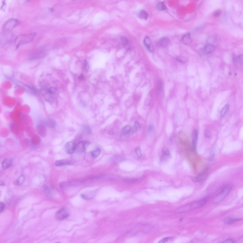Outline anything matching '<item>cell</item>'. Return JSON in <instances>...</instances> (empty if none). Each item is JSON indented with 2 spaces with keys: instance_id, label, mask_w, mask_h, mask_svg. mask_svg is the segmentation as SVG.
<instances>
[{
  "instance_id": "cell-38",
  "label": "cell",
  "mask_w": 243,
  "mask_h": 243,
  "mask_svg": "<svg viewBox=\"0 0 243 243\" xmlns=\"http://www.w3.org/2000/svg\"><path fill=\"white\" fill-rule=\"evenodd\" d=\"M52 191L51 189L49 188H46L45 190L46 193L49 195H51Z\"/></svg>"
},
{
  "instance_id": "cell-9",
  "label": "cell",
  "mask_w": 243,
  "mask_h": 243,
  "mask_svg": "<svg viewBox=\"0 0 243 243\" xmlns=\"http://www.w3.org/2000/svg\"><path fill=\"white\" fill-rule=\"evenodd\" d=\"M170 42L169 38L167 37H164L161 38L158 42V44L160 47L165 48L168 45Z\"/></svg>"
},
{
  "instance_id": "cell-19",
  "label": "cell",
  "mask_w": 243,
  "mask_h": 243,
  "mask_svg": "<svg viewBox=\"0 0 243 243\" xmlns=\"http://www.w3.org/2000/svg\"><path fill=\"white\" fill-rule=\"evenodd\" d=\"M158 10L160 11H163L166 10L167 8L164 2L162 1L158 3L156 6Z\"/></svg>"
},
{
  "instance_id": "cell-39",
  "label": "cell",
  "mask_w": 243,
  "mask_h": 243,
  "mask_svg": "<svg viewBox=\"0 0 243 243\" xmlns=\"http://www.w3.org/2000/svg\"><path fill=\"white\" fill-rule=\"evenodd\" d=\"M205 135L206 137L208 138L210 137L211 136L210 132L209 130H205Z\"/></svg>"
},
{
  "instance_id": "cell-31",
  "label": "cell",
  "mask_w": 243,
  "mask_h": 243,
  "mask_svg": "<svg viewBox=\"0 0 243 243\" xmlns=\"http://www.w3.org/2000/svg\"><path fill=\"white\" fill-rule=\"evenodd\" d=\"M216 38L214 36H212L210 37L209 38L208 40V42L209 43V44H210L212 45L213 44L215 43L216 42Z\"/></svg>"
},
{
  "instance_id": "cell-15",
  "label": "cell",
  "mask_w": 243,
  "mask_h": 243,
  "mask_svg": "<svg viewBox=\"0 0 243 243\" xmlns=\"http://www.w3.org/2000/svg\"><path fill=\"white\" fill-rule=\"evenodd\" d=\"M36 129L39 135L42 137L45 136L46 131L45 126L42 124L39 125L37 127Z\"/></svg>"
},
{
  "instance_id": "cell-17",
  "label": "cell",
  "mask_w": 243,
  "mask_h": 243,
  "mask_svg": "<svg viewBox=\"0 0 243 243\" xmlns=\"http://www.w3.org/2000/svg\"><path fill=\"white\" fill-rule=\"evenodd\" d=\"M13 160L12 159L7 158L5 159L2 162V166L4 170L8 168L11 165Z\"/></svg>"
},
{
  "instance_id": "cell-7",
  "label": "cell",
  "mask_w": 243,
  "mask_h": 243,
  "mask_svg": "<svg viewBox=\"0 0 243 243\" xmlns=\"http://www.w3.org/2000/svg\"><path fill=\"white\" fill-rule=\"evenodd\" d=\"M76 146L75 144L72 142H67L65 146L66 152L68 154L73 153L76 150Z\"/></svg>"
},
{
  "instance_id": "cell-42",
  "label": "cell",
  "mask_w": 243,
  "mask_h": 243,
  "mask_svg": "<svg viewBox=\"0 0 243 243\" xmlns=\"http://www.w3.org/2000/svg\"><path fill=\"white\" fill-rule=\"evenodd\" d=\"M79 79L80 80H82L84 78V75L83 74L81 75L79 77Z\"/></svg>"
},
{
  "instance_id": "cell-37",
  "label": "cell",
  "mask_w": 243,
  "mask_h": 243,
  "mask_svg": "<svg viewBox=\"0 0 243 243\" xmlns=\"http://www.w3.org/2000/svg\"><path fill=\"white\" fill-rule=\"evenodd\" d=\"M222 243H235L236 241L233 239H226L221 242Z\"/></svg>"
},
{
  "instance_id": "cell-30",
  "label": "cell",
  "mask_w": 243,
  "mask_h": 243,
  "mask_svg": "<svg viewBox=\"0 0 243 243\" xmlns=\"http://www.w3.org/2000/svg\"><path fill=\"white\" fill-rule=\"evenodd\" d=\"M176 59L178 61L183 63H186L187 61L186 58L183 56L178 57L176 58Z\"/></svg>"
},
{
  "instance_id": "cell-43",
  "label": "cell",
  "mask_w": 243,
  "mask_h": 243,
  "mask_svg": "<svg viewBox=\"0 0 243 243\" xmlns=\"http://www.w3.org/2000/svg\"><path fill=\"white\" fill-rule=\"evenodd\" d=\"M5 185V183H4L3 182H2V183H1V184H0L1 185Z\"/></svg>"
},
{
  "instance_id": "cell-18",
  "label": "cell",
  "mask_w": 243,
  "mask_h": 243,
  "mask_svg": "<svg viewBox=\"0 0 243 243\" xmlns=\"http://www.w3.org/2000/svg\"><path fill=\"white\" fill-rule=\"evenodd\" d=\"M76 150L79 152H85L86 150V147L84 143L82 142H79L76 146Z\"/></svg>"
},
{
  "instance_id": "cell-35",
  "label": "cell",
  "mask_w": 243,
  "mask_h": 243,
  "mask_svg": "<svg viewBox=\"0 0 243 243\" xmlns=\"http://www.w3.org/2000/svg\"><path fill=\"white\" fill-rule=\"evenodd\" d=\"M173 238V237H166L160 240L159 242V243H165L167 242L169 240L172 239Z\"/></svg>"
},
{
  "instance_id": "cell-23",
  "label": "cell",
  "mask_w": 243,
  "mask_h": 243,
  "mask_svg": "<svg viewBox=\"0 0 243 243\" xmlns=\"http://www.w3.org/2000/svg\"><path fill=\"white\" fill-rule=\"evenodd\" d=\"M131 127L130 126L127 125L125 126L122 132L121 135L122 136L126 135L131 131Z\"/></svg>"
},
{
  "instance_id": "cell-14",
  "label": "cell",
  "mask_w": 243,
  "mask_h": 243,
  "mask_svg": "<svg viewBox=\"0 0 243 243\" xmlns=\"http://www.w3.org/2000/svg\"><path fill=\"white\" fill-rule=\"evenodd\" d=\"M242 220L241 219L233 218H227L224 219V223L226 224L230 225L234 224Z\"/></svg>"
},
{
  "instance_id": "cell-27",
  "label": "cell",
  "mask_w": 243,
  "mask_h": 243,
  "mask_svg": "<svg viewBox=\"0 0 243 243\" xmlns=\"http://www.w3.org/2000/svg\"><path fill=\"white\" fill-rule=\"evenodd\" d=\"M25 180V178L24 176H20L18 179L17 181V184L19 186L22 185L23 183Z\"/></svg>"
},
{
  "instance_id": "cell-4",
  "label": "cell",
  "mask_w": 243,
  "mask_h": 243,
  "mask_svg": "<svg viewBox=\"0 0 243 243\" xmlns=\"http://www.w3.org/2000/svg\"><path fill=\"white\" fill-rule=\"evenodd\" d=\"M19 24V21L14 19H11L7 21L4 24L3 30L7 31L12 30L17 26Z\"/></svg>"
},
{
  "instance_id": "cell-13",
  "label": "cell",
  "mask_w": 243,
  "mask_h": 243,
  "mask_svg": "<svg viewBox=\"0 0 243 243\" xmlns=\"http://www.w3.org/2000/svg\"><path fill=\"white\" fill-rule=\"evenodd\" d=\"M95 192L91 191L81 194L80 196L83 199L86 200H90L94 196Z\"/></svg>"
},
{
  "instance_id": "cell-1",
  "label": "cell",
  "mask_w": 243,
  "mask_h": 243,
  "mask_svg": "<svg viewBox=\"0 0 243 243\" xmlns=\"http://www.w3.org/2000/svg\"><path fill=\"white\" fill-rule=\"evenodd\" d=\"M208 196L199 200L193 201L177 209L175 211L176 214L182 213L197 209L205 205L209 199Z\"/></svg>"
},
{
  "instance_id": "cell-41",
  "label": "cell",
  "mask_w": 243,
  "mask_h": 243,
  "mask_svg": "<svg viewBox=\"0 0 243 243\" xmlns=\"http://www.w3.org/2000/svg\"><path fill=\"white\" fill-rule=\"evenodd\" d=\"M84 65L85 70L86 71H88L89 69V66L86 60H85L84 61Z\"/></svg>"
},
{
  "instance_id": "cell-5",
  "label": "cell",
  "mask_w": 243,
  "mask_h": 243,
  "mask_svg": "<svg viewBox=\"0 0 243 243\" xmlns=\"http://www.w3.org/2000/svg\"><path fill=\"white\" fill-rule=\"evenodd\" d=\"M70 212L66 208H63L57 212L55 214V217L59 220H61L65 219L70 215Z\"/></svg>"
},
{
  "instance_id": "cell-2",
  "label": "cell",
  "mask_w": 243,
  "mask_h": 243,
  "mask_svg": "<svg viewBox=\"0 0 243 243\" xmlns=\"http://www.w3.org/2000/svg\"><path fill=\"white\" fill-rule=\"evenodd\" d=\"M36 34L33 33L21 34L17 36L15 40V44L17 48L20 46L31 42L34 38Z\"/></svg>"
},
{
  "instance_id": "cell-12",
  "label": "cell",
  "mask_w": 243,
  "mask_h": 243,
  "mask_svg": "<svg viewBox=\"0 0 243 243\" xmlns=\"http://www.w3.org/2000/svg\"><path fill=\"white\" fill-rule=\"evenodd\" d=\"M214 49L213 45L209 44L206 45L202 49V53L204 54H208L213 52Z\"/></svg>"
},
{
  "instance_id": "cell-34",
  "label": "cell",
  "mask_w": 243,
  "mask_h": 243,
  "mask_svg": "<svg viewBox=\"0 0 243 243\" xmlns=\"http://www.w3.org/2000/svg\"><path fill=\"white\" fill-rule=\"evenodd\" d=\"M57 91L56 88L54 87L50 88L48 90L49 93L50 94H53L56 92Z\"/></svg>"
},
{
  "instance_id": "cell-6",
  "label": "cell",
  "mask_w": 243,
  "mask_h": 243,
  "mask_svg": "<svg viewBox=\"0 0 243 243\" xmlns=\"http://www.w3.org/2000/svg\"><path fill=\"white\" fill-rule=\"evenodd\" d=\"M208 170L207 169L199 173L196 177L193 176L192 179L193 181L196 182H199L204 180L206 178Z\"/></svg>"
},
{
  "instance_id": "cell-10",
  "label": "cell",
  "mask_w": 243,
  "mask_h": 243,
  "mask_svg": "<svg viewBox=\"0 0 243 243\" xmlns=\"http://www.w3.org/2000/svg\"><path fill=\"white\" fill-rule=\"evenodd\" d=\"M42 125L50 128H53L55 127L56 126V122L53 119L51 118H48L43 122Z\"/></svg>"
},
{
  "instance_id": "cell-20",
  "label": "cell",
  "mask_w": 243,
  "mask_h": 243,
  "mask_svg": "<svg viewBox=\"0 0 243 243\" xmlns=\"http://www.w3.org/2000/svg\"><path fill=\"white\" fill-rule=\"evenodd\" d=\"M162 152L163 155L161 158L162 160H165L170 156V152L168 150L163 149L162 150Z\"/></svg>"
},
{
  "instance_id": "cell-36",
  "label": "cell",
  "mask_w": 243,
  "mask_h": 243,
  "mask_svg": "<svg viewBox=\"0 0 243 243\" xmlns=\"http://www.w3.org/2000/svg\"><path fill=\"white\" fill-rule=\"evenodd\" d=\"M154 127L152 125H150L147 128V131L149 134H151L154 131Z\"/></svg>"
},
{
  "instance_id": "cell-33",
  "label": "cell",
  "mask_w": 243,
  "mask_h": 243,
  "mask_svg": "<svg viewBox=\"0 0 243 243\" xmlns=\"http://www.w3.org/2000/svg\"><path fill=\"white\" fill-rule=\"evenodd\" d=\"M136 153L138 158H140L142 156V154L141 150L139 147L137 148L135 150Z\"/></svg>"
},
{
  "instance_id": "cell-11",
  "label": "cell",
  "mask_w": 243,
  "mask_h": 243,
  "mask_svg": "<svg viewBox=\"0 0 243 243\" xmlns=\"http://www.w3.org/2000/svg\"><path fill=\"white\" fill-rule=\"evenodd\" d=\"M181 41L182 43L185 45H188L190 44L192 42L190 33H188L185 34L182 37Z\"/></svg>"
},
{
  "instance_id": "cell-26",
  "label": "cell",
  "mask_w": 243,
  "mask_h": 243,
  "mask_svg": "<svg viewBox=\"0 0 243 243\" xmlns=\"http://www.w3.org/2000/svg\"><path fill=\"white\" fill-rule=\"evenodd\" d=\"M101 152V151L100 149L99 148H98L94 151L92 152V155L93 157L96 158L100 155Z\"/></svg>"
},
{
  "instance_id": "cell-24",
  "label": "cell",
  "mask_w": 243,
  "mask_h": 243,
  "mask_svg": "<svg viewBox=\"0 0 243 243\" xmlns=\"http://www.w3.org/2000/svg\"><path fill=\"white\" fill-rule=\"evenodd\" d=\"M120 40L122 44L126 47L128 46L129 45V42L127 38L125 37H122L121 38Z\"/></svg>"
},
{
  "instance_id": "cell-40",
  "label": "cell",
  "mask_w": 243,
  "mask_h": 243,
  "mask_svg": "<svg viewBox=\"0 0 243 243\" xmlns=\"http://www.w3.org/2000/svg\"><path fill=\"white\" fill-rule=\"evenodd\" d=\"M0 213H1L4 211L5 207V205L3 202H1L0 203Z\"/></svg>"
},
{
  "instance_id": "cell-32",
  "label": "cell",
  "mask_w": 243,
  "mask_h": 243,
  "mask_svg": "<svg viewBox=\"0 0 243 243\" xmlns=\"http://www.w3.org/2000/svg\"><path fill=\"white\" fill-rule=\"evenodd\" d=\"M193 140L197 141L198 137V132L196 130H194L193 131Z\"/></svg>"
},
{
  "instance_id": "cell-28",
  "label": "cell",
  "mask_w": 243,
  "mask_h": 243,
  "mask_svg": "<svg viewBox=\"0 0 243 243\" xmlns=\"http://www.w3.org/2000/svg\"><path fill=\"white\" fill-rule=\"evenodd\" d=\"M229 108L228 105H226L222 109L221 111V115L222 117L224 116L227 112Z\"/></svg>"
},
{
  "instance_id": "cell-22",
  "label": "cell",
  "mask_w": 243,
  "mask_h": 243,
  "mask_svg": "<svg viewBox=\"0 0 243 243\" xmlns=\"http://www.w3.org/2000/svg\"><path fill=\"white\" fill-rule=\"evenodd\" d=\"M141 128V126L138 122H136L132 130L131 129V133L133 134L135 133Z\"/></svg>"
},
{
  "instance_id": "cell-25",
  "label": "cell",
  "mask_w": 243,
  "mask_h": 243,
  "mask_svg": "<svg viewBox=\"0 0 243 243\" xmlns=\"http://www.w3.org/2000/svg\"><path fill=\"white\" fill-rule=\"evenodd\" d=\"M234 60L235 62L237 63H238L241 65L243 64V55H241L237 56L235 57Z\"/></svg>"
},
{
  "instance_id": "cell-21",
  "label": "cell",
  "mask_w": 243,
  "mask_h": 243,
  "mask_svg": "<svg viewBox=\"0 0 243 243\" xmlns=\"http://www.w3.org/2000/svg\"><path fill=\"white\" fill-rule=\"evenodd\" d=\"M138 16L140 18L146 20L148 18V14L145 11L142 10L139 13Z\"/></svg>"
},
{
  "instance_id": "cell-8",
  "label": "cell",
  "mask_w": 243,
  "mask_h": 243,
  "mask_svg": "<svg viewBox=\"0 0 243 243\" xmlns=\"http://www.w3.org/2000/svg\"><path fill=\"white\" fill-rule=\"evenodd\" d=\"M144 44L148 49L151 52L154 50V47L150 38L148 36L146 37L144 40Z\"/></svg>"
},
{
  "instance_id": "cell-3",
  "label": "cell",
  "mask_w": 243,
  "mask_h": 243,
  "mask_svg": "<svg viewBox=\"0 0 243 243\" xmlns=\"http://www.w3.org/2000/svg\"><path fill=\"white\" fill-rule=\"evenodd\" d=\"M231 188V186L229 185L224 186L222 189L220 193L213 199V203L218 204L223 201L229 195Z\"/></svg>"
},
{
  "instance_id": "cell-29",
  "label": "cell",
  "mask_w": 243,
  "mask_h": 243,
  "mask_svg": "<svg viewBox=\"0 0 243 243\" xmlns=\"http://www.w3.org/2000/svg\"><path fill=\"white\" fill-rule=\"evenodd\" d=\"M222 11L221 10H217L214 12L213 16L215 17H219L222 15Z\"/></svg>"
},
{
  "instance_id": "cell-16",
  "label": "cell",
  "mask_w": 243,
  "mask_h": 243,
  "mask_svg": "<svg viewBox=\"0 0 243 243\" xmlns=\"http://www.w3.org/2000/svg\"><path fill=\"white\" fill-rule=\"evenodd\" d=\"M71 161L67 159H62L56 161L55 163V165L57 166H60L66 165H70L71 164Z\"/></svg>"
}]
</instances>
